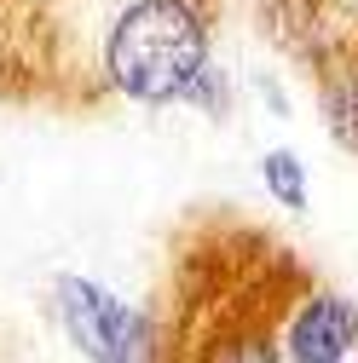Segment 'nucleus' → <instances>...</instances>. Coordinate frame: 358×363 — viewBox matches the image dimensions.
Segmentation results:
<instances>
[{"label":"nucleus","instance_id":"3","mask_svg":"<svg viewBox=\"0 0 358 363\" xmlns=\"http://www.w3.org/2000/svg\"><path fill=\"white\" fill-rule=\"evenodd\" d=\"M278 352L283 363H352L358 357V300L330 283H306L278 317Z\"/></svg>","mask_w":358,"mask_h":363},{"label":"nucleus","instance_id":"1","mask_svg":"<svg viewBox=\"0 0 358 363\" xmlns=\"http://www.w3.org/2000/svg\"><path fill=\"white\" fill-rule=\"evenodd\" d=\"M104 81L110 93L145 110L191 104L197 81L214 64V35L197 0H127L104 29Z\"/></svg>","mask_w":358,"mask_h":363},{"label":"nucleus","instance_id":"7","mask_svg":"<svg viewBox=\"0 0 358 363\" xmlns=\"http://www.w3.org/2000/svg\"><path fill=\"white\" fill-rule=\"evenodd\" d=\"M191 110H202V116H226L232 110V81H226V69L219 64H208V75L197 81V93H191Z\"/></svg>","mask_w":358,"mask_h":363},{"label":"nucleus","instance_id":"8","mask_svg":"<svg viewBox=\"0 0 358 363\" xmlns=\"http://www.w3.org/2000/svg\"><path fill=\"white\" fill-rule=\"evenodd\" d=\"M352 363H358V357H352Z\"/></svg>","mask_w":358,"mask_h":363},{"label":"nucleus","instance_id":"6","mask_svg":"<svg viewBox=\"0 0 358 363\" xmlns=\"http://www.w3.org/2000/svg\"><path fill=\"white\" fill-rule=\"evenodd\" d=\"M260 185H266V196H272L283 213H306V202H312L306 162H300L289 145H278V150H266V156H260Z\"/></svg>","mask_w":358,"mask_h":363},{"label":"nucleus","instance_id":"5","mask_svg":"<svg viewBox=\"0 0 358 363\" xmlns=\"http://www.w3.org/2000/svg\"><path fill=\"white\" fill-rule=\"evenodd\" d=\"M318 116H324L330 139L347 156H358V58L352 52L324 64V75H318Z\"/></svg>","mask_w":358,"mask_h":363},{"label":"nucleus","instance_id":"4","mask_svg":"<svg viewBox=\"0 0 358 363\" xmlns=\"http://www.w3.org/2000/svg\"><path fill=\"white\" fill-rule=\"evenodd\" d=\"M197 363H283L278 329L266 317H219L197 346Z\"/></svg>","mask_w":358,"mask_h":363},{"label":"nucleus","instance_id":"2","mask_svg":"<svg viewBox=\"0 0 358 363\" xmlns=\"http://www.w3.org/2000/svg\"><path fill=\"white\" fill-rule=\"evenodd\" d=\"M53 317L87 363H156V323L99 277H53Z\"/></svg>","mask_w":358,"mask_h":363}]
</instances>
